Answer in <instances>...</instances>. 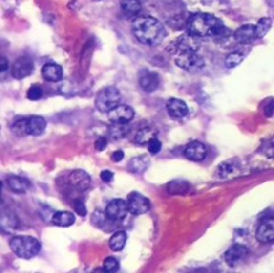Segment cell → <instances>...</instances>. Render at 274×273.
<instances>
[{
  "mask_svg": "<svg viewBox=\"0 0 274 273\" xmlns=\"http://www.w3.org/2000/svg\"><path fill=\"white\" fill-rule=\"evenodd\" d=\"M11 249L18 257L30 260L41 250V243L31 236H16L11 240Z\"/></svg>",
  "mask_w": 274,
  "mask_h": 273,
  "instance_id": "cell-3",
  "label": "cell"
},
{
  "mask_svg": "<svg viewBox=\"0 0 274 273\" xmlns=\"http://www.w3.org/2000/svg\"><path fill=\"white\" fill-rule=\"evenodd\" d=\"M189 185L185 181H173L169 183L168 190L171 194H183L188 192Z\"/></svg>",
  "mask_w": 274,
  "mask_h": 273,
  "instance_id": "cell-25",
  "label": "cell"
},
{
  "mask_svg": "<svg viewBox=\"0 0 274 273\" xmlns=\"http://www.w3.org/2000/svg\"><path fill=\"white\" fill-rule=\"evenodd\" d=\"M47 122L43 116L34 115L31 118H27L25 121V129L28 136H41L46 130Z\"/></svg>",
  "mask_w": 274,
  "mask_h": 273,
  "instance_id": "cell-15",
  "label": "cell"
},
{
  "mask_svg": "<svg viewBox=\"0 0 274 273\" xmlns=\"http://www.w3.org/2000/svg\"><path fill=\"white\" fill-rule=\"evenodd\" d=\"M128 212V204L125 200H112L106 207V216L110 220H122Z\"/></svg>",
  "mask_w": 274,
  "mask_h": 273,
  "instance_id": "cell-10",
  "label": "cell"
},
{
  "mask_svg": "<svg viewBox=\"0 0 274 273\" xmlns=\"http://www.w3.org/2000/svg\"><path fill=\"white\" fill-rule=\"evenodd\" d=\"M70 183L78 190H86L91 185V178L84 170H74L70 174Z\"/></svg>",
  "mask_w": 274,
  "mask_h": 273,
  "instance_id": "cell-16",
  "label": "cell"
},
{
  "mask_svg": "<svg viewBox=\"0 0 274 273\" xmlns=\"http://www.w3.org/2000/svg\"><path fill=\"white\" fill-rule=\"evenodd\" d=\"M246 254H248V248L245 245H241V244H235V245L230 247L226 250V253H225V261L230 267H233L235 264H238Z\"/></svg>",
  "mask_w": 274,
  "mask_h": 273,
  "instance_id": "cell-14",
  "label": "cell"
},
{
  "mask_svg": "<svg viewBox=\"0 0 274 273\" xmlns=\"http://www.w3.org/2000/svg\"><path fill=\"white\" fill-rule=\"evenodd\" d=\"M270 27H272V19L270 18L259 19V22L255 25V35H257V38H264L268 34V31L270 30Z\"/></svg>",
  "mask_w": 274,
  "mask_h": 273,
  "instance_id": "cell-24",
  "label": "cell"
},
{
  "mask_svg": "<svg viewBox=\"0 0 274 273\" xmlns=\"http://www.w3.org/2000/svg\"><path fill=\"white\" fill-rule=\"evenodd\" d=\"M121 98H122L121 91L118 90L117 87H105L97 94L95 106L99 112L108 114L115 107L119 106Z\"/></svg>",
  "mask_w": 274,
  "mask_h": 273,
  "instance_id": "cell-4",
  "label": "cell"
},
{
  "mask_svg": "<svg viewBox=\"0 0 274 273\" xmlns=\"http://www.w3.org/2000/svg\"><path fill=\"white\" fill-rule=\"evenodd\" d=\"M42 95H43V89L39 85L31 86L28 92H27V98L31 101H38V99H41Z\"/></svg>",
  "mask_w": 274,
  "mask_h": 273,
  "instance_id": "cell-28",
  "label": "cell"
},
{
  "mask_svg": "<svg viewBox=\"0 0 274 273\" xmlns=\"http://www.w3.org/2000/svg\"><path fill=\"white\" fill-rule=\"evenodd\" d=\"M244 59V55L241 54V52H230L228 56H226V59H225V65L228 68H233V67L238 66L239 63L242 62Z\"/></svg>",
  "mask_w": 274,
  "mask_h": 273,
  "instance_id": "cell-26",
  "label": "cell"
},
{
  "mask_svg": "<svg viewBox=\"0 0 274 273\" xmlns=\"http://www.w3.org/2000/svg\"><path fill=\"white\" fill-rule=\"evenodd\" d=\"M92 273H108L106 271V269L103 268V267H102V268H97V269H94V271H92Z\"/></svg>",
  "mask_w": 274,
  "mask_h": 273,
  "instance_id": "cell-38",
  "label": "cell"
},
{
  "mask_svg": "<svg viewBox=\"0 0 274 273\" xmlns=\"http://www.w3.org/2000/svg\"><path fill=\"white\" fill-rule=\"evenodd\" d=\"M128 212L132 214H145L150 210V200L148 197H145L139 193H131L130 197H128Z\"/></svg>",
  "mask_w": 274,
  "mask_h": 273,
  "instance_id": "cell-7",
  "label": "cell"
},
{
  "mask_svg": "<svg viewBox=\"0 0 274 273\" xmlns=\"http://www.w3.org/2000/svg\"><path fill=\"white\" fill-rule=\"evenodd\" d=\"M199 48L198 36H194L191 34L181 35L170 45L168 50L174 55L183 54V52H197Z\"/></svg>",
  "mask_w": 274,
  "mask_h": 273,
  "instance_id": "cell-5",
  "label": "cell"
},
{
  "mask_svg": "<svg viewBox=\"0 0 274 273\" xmlns=\"http://www.w3.org/2000/svg\"><path fill=\"white\" fill-rule=\"evenodd\" d=\"M8 68V63H7V61H5V58L3 56L1 58V72H4L5 70Z\"/></svg>",
  "mask_w": 274,
  "mask_h": 273,
  "instance_id": "cell-37",
  "label": "cell"
},
{
  "mask_svg": "<svg viewBox=\"0 0 274 273\" xmlns=\"http://www.w3.org/2000/svg\"><path fill=\"white\" fill-rule=\"evenodd\" d=\"M7 183H8V187L14 193H18V194L25 193L30 187V182L24 178L18 177V176H11L7 178Z\"/></svg>",
  "mask_w": 274,
  "mask_h": 273,
  "instance_id": "cell-20",
  "label": "cell"
},
{
  "mask_svg": "<svg viewBox=\"0 0 274 273\" xmlns=\"http://www.w3.org/2000/svg\"><path fill=\"white\" fill-rule=\"evenodd\" d=\"M51 221L58 227H71L75 223V216L70 212H56L52 214Z\"/></svg>",
  "mask_w": 274,
  "mask_h": 273,
  "instance_id": "cell-21",
  "label": "cell"
},
{
  "mask_svg": "<svg viewBox=\"0 0 274 273\" xmlns=\"http://www.w3.org/2000/svg\"><path fill=\"white\" fill-rule=\"evenodd\" d=\"M206 154H208V149L202 142H190L188 146L185 147V157L190 161H203L206 158Z\"/></svg>",
  "mask_w": 274,
  "mask_h": 273,
  "instance_id": "cell-12",
  "label": "cell"
},
{
  "mask_svg": "<svg viewBox=\"0 0 274 273\" xmlns=\"http://www.w3.org/2000/svg\"><path fill=\"white\" fill-rule=\"evenodd\" d=\"M34 71V63L31 61L30 58L27 56H21L19 59H16L15 63L12 65V76L16 79H23L25 76H28L30 74H32Z\"/></svg>",
  "mask_w": 274,
  "mask_h": 273,
  "instance_id": "cell-9",
  "label": "cell"
},
{
  "mask_svg": "<svg viewBox=\"0 0 274 273\" xmlns=\"http://www.w3.org/2000/svg\"><path fill=\"white\" fill-rule=\"evenodd\" d=\"M126 232H122V230H121V232H117L112 234L108 245H110V248H111V250H114V252H121V250L125 248V245H126Z\"/></svg>",
  "mask_w": 274,
  "mask_h": 273,
  "instance_id": "cell-23",
  "label": "cell"
},
{
  "mask_svg": "<svg viewBox=\"0 0 274 273\" xmlns=\"http://www.w3.org/2000/svg\"><path fill=\"white\" fill-rule=\"evenodd\" d=\"M139 85L146 92H152L159 86V78L155 72H146L145 75L141 76Z\"/></svg>",
  "mask_w": 274,
  "mask_h": 273,
  "instance_id": "cell-19",
  "label": "cell"
},
{
  "mask_svg": "<svg viewBox=\"0 0 274 273\" xmlns=\"http://www.w3.org/2000/svg\"><path fill=\"white\" fill-rule=\"evenodd\" d=\"M148 134H151V130H148V129H143V130H141V132H138L137 134V143H141V145H143L145 142H150V139L151 138H154V136H148Z\"/></svg>",
  "mask_w": 274,
  "mask_h": 273,
  "instance_id": "cell-31",
  "label": "cell"
},
{
  "mask_svg": "<svg viewBox=\"0 0 274 273\" xmlns=\"http://www.w3.org/2000/svg\"><path fill=\"white\" fill-rule=\"evenodd\" d=\"M101 178L103 182H110L112 181L114 174H112V172H110V170H103V172L101 173Z\"/></svg>",
  "mask_w": 274,
  "mask_h": 273,
  "instance_id": "cell-35",
  "label": "cell"
},
{
  "mask_svg": "<svg viewBox=\"0 0 274 273\" xmlns=\"http://www.w3.org/2000/svg\"><path fill=\"white\" fill-rule=\"evenodd\" d=\"M135 115V112L131 106L127 105H119L114 110L108 113V119L112 123H118V125H126L131 121Z\"/></svg>",
  "mask_w": 274,
  "mask_h": 273,
  "instance_id": "cell-8",
  "label": "cell"
},
{
  "mask_svg": "<svg viewBox=\"0 0 274 273\" xmlns=\"http://www.w3.org/2000/svg\"><path fill=\"white\" fill-rule=\"evenodd\" d=\"M233 170V167L230 166L229 163H222L221 166H219V169H218V174L221 176V177H225V176H228L229 173L232 172Z\"/></svg>",
  "mask_w": 274,
  "mask_h": 273,
  "instance_id": "cell-33",
  "label": "cell"
},
{
  "mask_svg": "<svg viewBox=\"0 0 274 273\" xmlns=\"http://www.w3.org/2000/svg\"><path fill=\"white\" fill-rule=\"evenodd\" d=\"M103 268L106 269L108 273H115L119 269V263H118L117 258L114 257H107L103 261Z\"/></svg>",
  "mask_w": 274,
  "mask_h": 273,
  "instance_id": "cell-27",
  "label": "cell"
},
{
  "mask_svg": "<svg viewBox=\"0 0 274 273\" xmlns=\"http://www.w3.org/2000/svg\"><path fill=\"white\" fill-rule=\"evenodd\" d=\"M74 209H75V212L78 213L79 216H86L87 209L86 206H84L83 201H75V203H74Z\"/></svg>",
  "mask_w": 274,
  "mask_h": 273,
  "instance_id": "cell-32",
  "label": "cell"
},
{
  "mask_svg": "<svg viewBox=\"0 0 274 273\" xmlns=\"http://www.w3.org/2000/svg\"><path fill=\"white\" fill-rule=\"evenodd\" d=\"M121 8L126 16H137L141 12L142 5L139 3V0H122Z\"/></svg>",
  "mask_w": 274,
  "mask_h": 273,
  "instance_id": "cell-22",
  "label": "cell"
},
{
  "mask_svg": "<svg viewBox=\"0 0 274 273\" xmlns=\"http://www.w3.org/2000/svg\"><path fill=\"white\" fill-rule=\"evenodd\" d=\"M132 32L138 41L143 45L154 46L159 45L166 35L161 22L152 16H139L132 23Z\"/></svg>",
  "mask_w": 274,
  "mask_h": 273,
  "instance_id": "cell-1",
  "label": "cell"
},
{
  "mask_svg": "<svg viewBox=\"0 0 274 273\" xmlns=\"http://www.w3.org/2000/svg\"><path fill=\"white\" fill-rule=\"evenodd\" d=\"M255 237L259 243L268 244L274 241V218H266L257 228Z\"/></svg>",
  "mask_w": 274,
  "mask_h": 273,
  "instance_id": "cell-11",
  "label": "cell"
},
{
  "mask_svg": "<svg viewBox=\"0 0 274 273\" xmlns=\"http://www.w3.org/2000/svg\"><path fill=\"white\" fill-rule=\"evenodd\" d=\"M166 109H168L169 115L175 119H181L183 116L188 115L189 107L186 105V102H183L182 99L178 98H170L166 103Z\"/></svg>",
  "mask_w": 274,
  "mask_h": 273,
  "instance_id": "cell-13",
  "label": "cell"
},
{
  "mask_svg": "<svg viewBox=\"0 0 274 273\" xmlns=\"http://www.w3.org/2000/svg\"><path fill=\"white\" fill-rule=\"evenodd\" d=\"M110 134L112 138H122L126 134V129L125 125H118V123H112L111 129H110Z\"/></svg>",
  "mask_w": 274,
  "mask_h": 273,
  "instance_id": "cell-29",
  "label": "cell"
},
{
  "mask_svg": "<svg viewBox=\"0 0 274 273\" xmlns=\"http://www.w3.org/2000/svg\"><path fill=\"white\" fill-rule=\"evenodd\" d=\"M234 38L239 43H250L254 38H257V35H255V25L246 24L239 27L238 30L235 31Z\"/></svg>",
  "mask_w": 274,
  "mask_h": 273,
  "instance_id": "cell-18",
  "label": "cell"
},
{
  "mask_svg": "<svg viewBox=\"0 0 274 273\" xmlns=\"http://www.w3.org/2000/svg\"><path fill=\"white\" fill-rule=\"evenodd\" d=\"M125 157V154H123L122 150H118V152H114V154L111 156V159L114 162H121Z\"/></svg>",
  "mask_w": 274,
  "mask_h": 273,
  "instance_id": "cell-36",
  "label": "cell"
},
{
  "mask_svg": "<svg viewBox=\"0 0 274 273\" xmlns=\"http://www.w3.org/2000/svg\"><path fill=\"white\" fill-rule=\"evenodd\" d=\"M42 75L47 82H59L63 78V70L58 63H46L42 68Z\"/></svg>",
  "mask_w": 274,
  "mask_h": 273,
  "instance_id": "cell-17",
  "label": "cell"
},
{
  "mask_svg": "<svg viewBox=\"0 0 274 273\" xmlns=\"http://www.w3.org/2000/svg\"><path fill=\"white\" fill-rule=\"evenodd\" d=\"M106 146H107V138H105V136H99V138L97 139V142H95V149L99 150V152H102Z\"/></svg>",
  "mask_w": 274,
  "mask_h": 273,
  "instance_id": "cell-34",
  "label": "cell"
},
{
  "mask_svg": "<svg viewBox=\"0 0 274 273\" xmlns=\"http://www.w3.org/2000/svg\"><path fill=\"white\" fill-rule=\"evenodd\" d=\"M148 152L151 153L152 156H155V154H158V153L161 152V149H162V143H161V141L158 139V138H151L150 139V142L148 143Z\"/></svg>",
  "mask_w": 274,
  "mask_h": 273,
  "instance_id": "cell-30",
  "label": "cell"
},
{
  "mask_svg": "<svg viewBox=\"0 0 274 273\" xmlns=\"http://www.w3.org/2000/svg\"><path fill=\"white\" fill-rule=\"evenodd\" d=\"M175 63L183 70L189 72H197L205 66V61L202 56H199L197 52H183L175 55Z\"/></svg>",
  "mask_w": 274,
  "mask_h": 273,
  "instance_id": "cell-6",
  "label": "cell"
},
{
  "mask_svg": "<svg viewBox=\"0 0 274 273\" xmlns=\"http://www.w3.org/2000/svg\"><path fill=\"white\" fill-rule=\"evenodd\" d=\"M186 25H188L189 34L198 38L219 36L226 31L218 18L206 12H198L191 15L189 18Z\"/></svg>",
  "mask_w": 274,
  "mask_h": 273,
  "instance_id": "cell-2",
  "label": "cell"
}]
</instances>
